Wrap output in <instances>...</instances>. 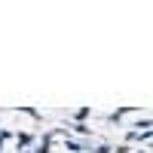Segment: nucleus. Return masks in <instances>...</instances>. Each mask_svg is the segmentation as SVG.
<instances>
[{
	"instance_id": "obj_1",
	"label": "nucleus",
	"mask_w": 153,
	"mask_h": 153,
	"mask_svg": "<svg viewBox=\"0 0 153 153\" xmlns=\"http://www.w3.org/2000/svg\"><path fill=\"white\" fill-rule=\"evenodd\" d=\"M31 141H34V138H31V135H28V132H22V135H16V147H19V150H22V153H25V147H28V144H31Z\"/></svg>"
},
{
	"instance_id": "obj_2",
	"label": "nucleus",
	"mask_w": 153,
	"mask_h": 153,
	"mask_svg": "<svg viewBox=\"0 0 153 153\" xmlns=\"http://www.w3.org/2000/svg\"><path fill=\"white\" fill-rule=\"evenodd\" d=\"M19 153H22V150H19Z\"/></svg>"
}]
</instances>
